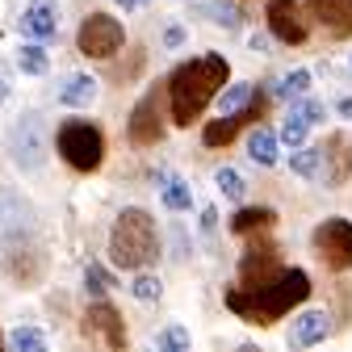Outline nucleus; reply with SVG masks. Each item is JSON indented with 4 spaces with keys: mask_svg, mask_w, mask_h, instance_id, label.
Returning a JSON list of instances; mask_svg holds the SVG:
<instances>
[{
    "mask_svg": "<svg viewBox=\"0 0 352 352\" xmlns=\"http://www.w3.org/2000/svg\"><path fill=\"white\" fill-rule=\"evenodd\" d=\"M231 67L223 55H197L189 63H181L172 72L168 80V101H172V122H181L189 126L193 118H201V109L223 93V84H227Z\"/></svg>",
    "mask_w": 352,
    "mask_h": 352,
    "instance_id": "obj_1",
    "label": "nucleus"
},
{
    "mask_svg": "<svg viewBox=\"0 0 352 352\" xmlns=\"http://www.w3.org/2000/svg\"><path fill=\"white\" fill-rule=\"evenodd\" d=\"M306 294H311V277H306L302 269H281L269 285H256V289L239 285V289H231L227 294V306H231L239 319L269 327L281 315H289L298 302H306Z\"/></svg>",
    "mask_w": 352,
    "mask_h": 352,
    "instance_id": "obj_2",
    "label": "nucleus"
},
{
    "mask_svg": "<svg viewBox=\"0 0 352 352\" xmlns=\"http://www.w3.org/2000/svg\"><path fill=\"white\" fill-rule=\"evenodd\" d=\"M160 256V235H155V218L139 206H130L118 214V223L109 231V260L118 269H143Z\"/></svg>",
    "mask_w": 352,
    "mask_h": 352,
    "instance_id": "obj_3",
    "label": "nucleus"
},
{
    "mask_svg": "<svg viewBox=\"0 0 352 352\" xmlns=\"http://www.w3.org/2000/svg\"><path fill=\"white\" fill-rule=\"evenodd\" d=\"M55 147L76 172H97L101 160H105V139H101V130L88 126V122H63L59 135H55Z\"/></svg>",
    "mask_w": 352,
    "mask_h": 352,
    "instance_id": "obj_4",
    "label": "nucleus"
},
{
    "mask_svg": "<svg viewBox=\"0 0 352 352\" xmlns=\"http://www.w3.org/2000/svg\"><path fill=\"white\" fill-rule=\"evenodd\" d=\"M51 155V135H47V122L38 113H25L13 130H9V160L21 172H38Z\"/></svg>",
    "mask_w": 352,
    "mask_h": 352,
    "instance_id": "obj_5",
    "label": "nucleus"
},
{
    "mask_svg": "<svg viewBox=\"0 0 352 352\" xmlns=\"http://www.w3.org/2000/svg\"><path fill=\"white\" fill-rule=\"evenodd\" d=\"M122 42H126V30H122V21L109 17V13L84 17V25H80V34H76V47H80V55H88V59H109V55H118Z\"/></svg>",
    "mask_w": 352,
    "mask_h": 352,
    "instance_id": "obj_6",
    "label": "nucleus"
},
{
    "mask_svg": "<svg viewBox=\"0 0 352 352\" xmlns=\"http://www.w3.org/2000/svg\"><path fill=\"white\" fill-rule=\"evenodd\" d=\"M311 243L323 256L327 269H336V273L352 269V223L348 218H323L315 227V235H311Z\"/></svg>",
    "mask_w": 352,
    "mask_h": 352,
    "instance_id": "obj_7",
    "label": "nucleus"
},
{
    "mask_svg": "<svg viewBox=\"0 0 352 352\" xmlns=\"http://www.w3.org/2000/svg\"><path fill=\"white\" fill-rule=\"evenodd\" d=\"M281 273V256L273 243H248L243 260H239V285L256 289V285H269Z\"/></svg>",
    "mask_w": 352,
    "mask_h": 352,
    "instance_id": "obj_8",
    "label": "nucleus"
},
{
    "mask_svg": "<svg viewBox=\"0 0 352 352\" xmlns=\"http://www.w3.org/2000/svg\"><path fill=\"white\" fill-rule=\"evenodd\" d=\"M80 331L88 336V340H101V344H109V348H126V327H122V315L113 311L109 302H93L84 311V323H80Z\"/></svg>",
    "mask_w": 352,
    "mask_h": 352,
    "instance_id": "obj_9",
    "label": "nucleus"
},
{
    "mask_svg": "<svg viewBox=\"0 0 352 352\" xmlns=\"http://www.w3.org/2000/svg\"><path fill=\"white\" fill-rule=\"evenodd\" d=\"M264 17H269V34L289 42V47H298V42H306V34H311V25H306L298 0H269V9H264Z\"/></svg>",
    "mask_w": 352,
    "mask_h": 352,
    "instance_id": "obj_10",
    "label": "nucleus"
},
{
    "mask_svg": "<svg viewBox=\"0 0 352 352\" xmlns=\"http://www.w3.org/2000/svg\"><path fill=\"white\" fill-rule=\"evenodd\" d=\"M323 176H327L331 189L348 185V176H352V139L348 135H327L323 139Z\"/></svg>",
    "mask_w": 352,
    "mask_h": 352,
    "instance_id": "obj_11",
    "label": "nucleus"
},
{
    "mask_svg": "<svg viewBox=\"0 0 352 352\" xmlns=\"http://www.w3.org/2000/svg\"><path fill=\"white\" fill-rule=\"evenodd\" d=\"M323 122V101H298V105H289V118L281 122V143H289V147H302L306 143V135H311V126H319Z\"/></svg>",
    "mask_w": 352,
    "mask_h": 352,
    "instance_id": "obj_12",
    "label": "nucleus"
},
{
    "mask_svg": "<svg viewBox=\"0 0 352 352\" xmlns=\"http://www.w3.org/2000/svg\"><path fill=\"white\" fill-rule=\"evenodd\" d=\"M130 139H135L139 147H151L164 139V118H160V105H155V93H147L135 113H130Z\"/></svg>",
    "mask_w": 352,
    "mask_h": 352,
    "instance_id": "obj_13",
    "label": "nucleus"
},
{
    "mask_svg": "<svg viewBox=\"0 0 352 352\" xmlns=\"http://www.w3.org/2000/svg\"><path fill=\"white\" fill-rule=\"evenodd\" d=\"M55 30H59V5L55 0H30L25 13H21V34L42 42V38H55Z\"/></svg>",
    "mask_w": 352,
    "mask_h": 352,
    "instance_id": "obj_14",
    "label": "nucleus"
},
{
    "mask_svg": "<svg viewBox=\"0 0 352 352\" xmlns=\"http://www.w3.org/2000/svg\"><path fill=\"white\" fill-rule=\"evenodd\" d=\"M327 331H331L327 311H302V315L294 319L289 344H294V348H311V344H323V340H327Z\"/></svg>",
    "mask_w": 352,
    "mask_h": 352,
    "instance_id": "obj_15",
    "label": "nucleus"
},
{
    "mask_svg": "<svg viewBox=\"0 0 352 352\" xmlns=\"http://www.w3.org/2000/svg\"><path fill=\"white\" fill-rule=\"evenodd\" d=\"M311 13L340 38H352V0H306Z\"/></svg>",
    "mask_w": 352,
    "mask_h": 352,
    "instance_id": "obj_16",
    "label": "nucleus"
},
{
    "mask_svg": "<svg viewBox=\"0 0 352 352\" xmlns=\"http://www.w3.org/2000/svg\"><path fill=\"white\" fill-rule=\"evenodd\" d=\"M97 80L88 76V72H76V76H67L63 84H59V101L63 105H72V109H84V105H93L97 101Z\"/></svg>",
    "mask_w": 352,
    "mask_h": 352,
    "instance_id": "obj_17",
    "label": "nucleus"
},
{
    "mask_svg": "<svg viewBox=\"0 0 352 352\" xmlns=\"http://www.w3.org/2000/svg\"><path fill=\"white\" fill-rule=\"evenodd\" d=\"M277 143H281V135H273L269 126H256V130H252V139H248V160L260 164V168H273L277 155H281Z\"/></svg>",
    "mask_w": 352,
    "mask_h": 352,
    "instance_id": "obj_18",
    "label": "nucleus"
},
{
    "mask_svg": "<svg viewBox=\"0 0 352 352\" xmlns=\"http://www.w3.org/2000/svg\"><path fill=\"white\" fill-rule=\"evenodd\" d=\"M277 223V214L269 206H243L235 218H231V231L235 235H252V231H269Z\"/></svg>",
    "mask_w": 352,
    "mask_h": 352,
    "instance_id": "obj_19",
    "label": "nucleus"
},
{
    "mask_svg": "<svg viewBox=\"0 0 352 352\" xmlns=\"http://www.w3.org/2000/svg\"><path fill=\"white\" fill-rule=\"evenodd\" d=\"M289 172H298V176H306V181H311V176H319L323 172V147H294V155H289Z\"/></svg>",
    "mask_w": 352,
    "mask_h": 352,
    "instance_id": "obj_20",
    "label": "nucleus"
},
{
    "mask_svg": "<svg viewBox=\"0 0 352 352\" xmlns=\"http://www.w3.org/2000/svg\"><path fill=\"white\" fill-rule=\"evenodd\" d=\"M17 67H21L25 76H42V72L51 67V59H47V51H42V42H38V38H30L25 47L17 51Z\"/></svg>",
    "mask_w": 352,
    "mask_h": 352,
    "instance_id": "obj_21",
    "label": "nucleus"
},
{
    "mask_svg": "<svg viewBox=\"0 0 352 352\" xmlns=\"http://www.w3.org/2000/svg\"><path fill=\"white\" fill-rule=\"evenodd\" d=\"M252 97H256L252 84H227L223 93H218V113H239V109H248Z\"/></svg>",
    "mask_w": 352,
    "mask_h": 352,
    "instance_id": "obj_22",
    "label": "nucleus"
},
{
    "mask_svg": "<svg viewBox=\"0 0 352 352\" xmlns=\"http://www.w3.org/2000/svg\"><path fill=\"white\" fill-rule=\"evenodd\" d=\"M164 206H168L172 214H185V210L193 206V189H189L185 181H176V176H168V181H164Z\"/></svg>",
    "mask_w": 352,
    "mask_h": 352,
    "instance_id": "obj_23",
    "label": "nucleus"
},
{
    "mask_svg": "<svg viewBox=\"0 0 352 352\" xmlns=\"http://www.w3.org/2000/svg\"><path fill=\"white\" fill-rule=\"evenodd\" d=\"M277 93H281L285 101H302L306 93H311V72H306V67H294V72L281 80V88H277Z\"/></svg>",
    "mask_w": 352,
    "mask_h": 352,
    "instance_id": "obj_24",
    "label": "nucleus"
},
{
    "mask_svg": "<svg viewBox=\"0 0 352 352\" xmlns=\"http://www.w3.org/2000/svg\"><path fill=\"white\" fill-rule=\"evenodd\" d=\"M214 185L223 189V197H231V201H243V193H248L243 176H239L235 168H218V172H214Z\"/></svg>",
    "mask_w": 352,
    "mask_h": 352,
    "instance_id": "obj_25",
    "label": "nucleus"
},
{
    "mask_svg": "<svg viewBox=\"0 0 352 352\" xmlns=\"http://www.w3.org/2000/svg\"><path fill=\"white\" fill-rule=\"evenodd\" d=\"M9 344H13L17 352H42V348H47V336L34 331V327H17V331L9 336Z\"/></svg>",
    "mask_w": 352,
    "mask_h": 352,
    "instance_id": "obj_26",
    "label": "nucleus"
},
{
    "mask_svg": "<svg viewBox=\"0 0 352 352\" xmlns=\"http://www.w3.org/2000/svg\"><path fill=\"white\" fill-rule=\"evenodd\" d=\"M210 21L227 25V30H239V5H231V0H214V5H210Z\"/></svg>",
    "mask_w": 352,
    "mask_h": 352,
    "instance_id": "obj_27",
    "label": "nucleus"
},
{
    "mask_svg": "<svg viewBox=\"0 0 352 352\" xmlns=\"http://www.w3.org/2000/svg\"><path fill=\"white\" fill-rule=\"evenodd\" d=\"M130 294H135L139 302H155V298L164 294V285H160V277H151V273H139V277H135V285H130Z\"/></svg>",
    "mask_w": 352,
    "mask_h": 352,
    "instance_id": "obj_28",
    "label": "nucleus"
},
{
    "mask_svg": "<svg viewBox=\"0 0 352 352\" xmlns=\"http://www.w3.org/2000/svg\"><path fill=\"white\" fill-rule=\"evenodd\" d=\"M155 344H160V348H168V352L189 348V331H185V327H164V331L155 336Z\"/></svg>",
    "mask_w": 352,
    "mask_h": 352,
    "instance_id": "obj_29",
    "label": "nucleus"
},
{
    "mask_svg": "<svg viewBox=\"0 0 352 352\" xmlns=\"http://www.w3.org/2000/svg\"><path fill=\"white\" fill-rule=\"evenodd\" d=\"M84 289L93 294V298H101V294L109 289V277H105V273L97 269V264H88V269H84Z\"/></svg>",
    "mask_w": 352,
    "mask_h": 352,
    "instance_id": "obj_30",
    "label": "nucleus"
},
{
    "mask_svg": "<svg viewBox=\"0 0 352 352\" xmlns=\"http://www.w3.org/2000/svg\"><path fill=\"white\" fill-rule=\"evenodd\" d=\"M248 47H252L256 55H264V51H269V34H252V38H248Z\"/></svg>",
    "mask_w": 352,
    "mask_h": 352,
    "instance_id": "obj_31",
    "label": "nucleus"
},
{
    "mask_svg": "<svg viewBox=\"0 0 352 352\" xmlns=\"http://www.w3.org/2000/svg\"><path fill=\"white\" fill-rule=\"evenodd\" d=\"M164 42H168V47H181V42H185V30H181V25H172V30L164 34Z\"/></svg>",
    "mask_w": 352,
    "mask_h": 352,
    "instance_id": "obj_32",
    "label": "nucleus"
},
{
    "mask_svg": "<svg viewBox=\"0 0 352 352\" xmlns=\"http://www.w3.org/2000/svg\"><path fill=\"white\" fill-rule=\"evenodd\" d=\"M336 113H340V118H348V122H352V97H340V101H336Z\"/></svg>",
    "mask_w": 352,
    "mask_h": 352,
    "instance_id": "obj_33",
    "label": "nucleus"
},
{
    "mask_svg": "<svg viewBox=\"0 0 352 352\" xmlns=\"http://www.w3.org/2000/svg\"><path fill=\"white\" fill-rule=\"evenodd\" d=\"M5 97H9V72L0 67V101H5Z\"/></svg>",
    "mask_w": 352,
    "mask_h": 352,
    "instance_id": "obj_34",
    "label": "nucleus"
},
{
    "mask_svg": "<svg viewBox=\"0 0 352 352\" xmlns=\"http://www.w3.org/2000/svg\"><path fill=\"white\" fill-rule=\"evenodd\" d=\"M214 223H218V214H214V210H206V214H201V227H206V231H214Z\"/></svg>",
    "mask_w": 352,
    "mask_h": 352,
    "instance_id": "obj_35",
    "label": "nucleus"
},
{
    "mask_svg": "<svg viewBox=\"0 0 352 352\" xmlns=\"http://www.w3.org/2000/svg\"><path fill=\"white\" fill-rule=\"evenodd\" d=\"M118 5H122V9H143L147 0H118Z\"/></svg>",
    "mask_w": 352,
    "mask_h": 352,
    "instance_id": "obj_36",
    "label": "nucleus"
},
{
    "mask_svg": "<svg viewBox=\"0 0 352 352\" xmlns=\"http://www.w3.org/2000/svg\"><path fill=\"white\" fill-rule=\"evenodd\" d=\"M0 344H5V336H0Z\"/></svg>",
    "mask_w": 352,
    "mask_h": 352,
    "instance_id": "obj_37",
    "label": "nucleus"
}]
</instances>
